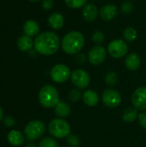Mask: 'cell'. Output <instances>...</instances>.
I'll use <instances>...</instances> for the list:
<instances>
[{
  "instance_id": "cell-28",
  "label": "cell",
  "mask_w": 146,
  "mask_h": 147,
  "mask_svg": "<svg viewBox=\"0 0 146 147\" xmlns=\"http://www.w3.org/2000/svg\"><path fill=\"white\" fill-rule=\"evenodd\" d=\"M133 9V3L130 1H124L120 5V10L123 14H130Z\"/></svg>"
},
{
  "instance_id": "cell-32",
  "label": "cell",
  "mask_w": 146,
  "mask_h": 147,
  "mask_svg": "<svg viewBox=\"0 0 146 147\" xmlns=\"http://www.w3.org/2000/svg\"><path fill=\"white\" fill-rule=\"evenodd\" d=\"M76 62L82 65V64H84L86 59H88V58H86V56L83 53H77L76 54Z\"/></svg>"
},
{
  "instance_id": "cell-18",
  "label": "cell",
  "mask_w": 146,
  "mask_h": 147,
  "mask_svg": "<svg viewBox=\"0 0 146 147\" xmlns=\"http://www.w3.org/2000/svg\"><path fill=\"white\" fill-rule=\"evenodd\" d=\"M23 31L25 33V35H28L29 37H34L37 35L40 32V26L37 22L34 20H28L23 26Z\"/></svg>"
},
{
  "instance_id": "cell-23",
  "label": "cell",
  "mask_w": 146,
  "mask_h": 147,
  "mask_svg": "<svg viewBox=\"0 0 146 147\" xmlns=\"http://www.w3.org/2000/svg\"><path fill=\"white\" fill-rule=\"evenodd\" d=\"M105 83L109 87H114L118 83V75L114 71H108L105 76Z\"/></svg>"
},
{
  "instance_id": "cell-25",
  "label": "cell",
  "mask_w": 146,
  "mask_h": 147,
  "mask_svg": "<svg viewBox=\"0 0 146 147\" xmlns=\"http://www.w3.org/2000/svg\"><path fill=\"white\" fill-rule=\"evenodd\" d=\"M39 147H59V144L55 139L51 137H46L40 141Z\"/></svg>"
},
{
  "instance_id": "cell-24",
  "label": "cell",
  "mask_w": 146,
  "mask_h": 147,
  "mask_svg": "<svg viewBox=\"0 0 146 147\" xmlns=\"http://www.w3.org/2000/svg\"><path fill=\"white\" fill-rule=\"evenodd\" d=\"M82 96H83V93L81 92L79 89H77V88L71 90L68 93V98L72 102H78L79 100L82 99Z\"/></svg>"
},
{
  "instance_id": "cell-10",
  "label": "cell",
  "mask_w": 146,
  "mask_h": 147,
  "mask_svg": "<svg viewBox=\"0 0 146 147\" xmlns=\"http://www.w3.org/2000/svg\"><path fill=\"white\" fill-rule=\"evenodd\" d=\"M107 57V50L101 45L93 47L88 53V60L93 65H99L104 62Z\"/></svg>"
},
{
  "instance_id": "cell-15",
  "label": "cell",
  "mask_w": 146,
  "mask_h": 147,
  "mask_svg": "<svg viewBox=\"0 0 146 147\" xmlns=\"http://www.w3.org/2000/svg\"><path fill=\"white\" fill-rule=\"evenodd\" d=\"M125 65L126 67L132 71H137L140 65H141V59L140 57L135 53H129L125 59Z\"/></svg>"
},
{
  "instance_id": "cell-19",
  "label": "cell",
  "mask_w": 146,
  "mask_h": 147,
  "mask_svg": "<svg viewBox=\"0 0 146 147\" xmlns=\"http://www.w3.org/2000/svg\"><path fill=\"white\" fill-rule=\"evenodd\" d=\"M8 141L10 145L14 146H20L24 143V136L23 134L16 130H11L7 136Z\"/></svg>"
},
{
  "instance_id": "cell-26",
  "label": "cell",
  "mask_w": 146,
  "mask_h": 147,
  "mask_svg": "<svg viewBox=\"0 0 146 147\" xmlns=\"http://www.w3.org/2000/svg\"><path fill=\"white\" fill-rule=\"evenodd\" d=\"M88 0H65V4L71 9H80L87 3Z\"/></svg>"
},
{
  "instance_id": "cell-31",
  "label": "cell",
  "mask_w": 146,
  "mask_h": 147,
  "mask_svg": "<svg viewBox=\"0 0 146 147\" xmlns=\"http://www.w3.org/2000/svg\"><path fill=\"white\" fill-rule=\"evenodd\" d=\"M53 7L52 0H43L42 1V8L46 10H49Z\"/></svg>"
},
{
  "instance_id": "cell-16",
  "label": "cell",
  "mask_w": 146,
  "mask_h": 147,
  "mask_svg": "<svg viewBox=\"0 0 146 147\" xmlns=\"http://www.w3.org/2000/svg\"><path fill=\"white\" fill-rule=\"evenodd\" d=\"M48 23L50 27L53 29H60L63 28L65 23V19L62 14L59 12H53L48 17Z\"/></svg>"
},
{
  "instance_id": "cell-11",
  "label": "cell",
  "mask_w": 146,
  "mask_h": 147,
  "mask_svg": "<svg viewBox=\"0 0 146 147\" xmlns=\"http://www.w3.org/2000/svg\"><path fill=\"white\" fill-rule=\"evenodd\" d=\"M133 106L140 111L146 110V86L139 87L134 90L131 97Z\"/></svg>"
},
{
  "instance_id": "cell-1",
  "label": "cell",
  "mask_w": 146,
  "mask_h": 147,
  "mask_svg": "<svg viewBox=\"0 0 146 147\" xmlns=\"http://www.w3.org/2000/svg\"><path fill=\"white\" fill-rule=\"evenodd\" d=\"M60 46L59 36L53 32H43L34 40L35 50L45 56H50L56 53Z\"/></svg>"
},
{
  "instance_id": "cell-38",
  "label": "cell",
  "mask_w": 146,
  "mask_h": 147,
  "mask_svg": "<svg viewBox=\"0 0 146 147\" xmlns=\"http://www.w3.org/2000/svg\"><path fill=\"white\" fill-rule=\"evenodd\" d=\"M65 147H66V146H65Z\"/></svg>"
},
{
  "instance_id": "cell-29",
  "label": "cell",
  "mask_w": 146,
  "mask_h": 147,
  "mask_svg": "<svg viewBox=\"0 0 146 147\" xmlns=\"http://www.w3.org/2000/svg\"><path fill=\"white\" fill-rule=\"evenodd\" d=\"M104 39H105V36H104L103 32L98 30V31H95V32L93 33L92 40H93L96 44H97V45L102 44V43L103 42Z\"/></svg>"
},
{
  "instance_id": "cell-9",
  "label": "cell",
  "mask_w": 146,
  "mask_h": 147,
  "mask_svg": "<svg viewBox=\"0 0 146 147\" xmlns=\"http://www.w3.org/2000/svg\"><path fill=\"white\" fill-rule=\"evenodd\" d=\"M102 101L105 106L110 109L117 108L122 101L120 93L112 88L106 89L102 94Z\"/></svg>"
},
{
  "instance_id": "cell-21",
  "label": "cell",
  "mask_w": 146,
  "mask_h": 147,
  "mask_svg": "<svg viewBox=\"0 0 146 147\" xmlns=\"http://www.w3.org/2000/svg\"><path fill=\"white\" fill-rule=\"evenodd\" d=\"M139 113L138 109H136L134 107L133 108H127L126 110H124L123 115H122V119L126 122H133L138 119Z\"/></svg>"
},
{
  "instance_id": "cell-8",
  "label": "cell",
  "mask_w": 146,
  "mask_h": 147,
  "mask_svg": "<svg viewBox=\"0 0 146 147\" xmlns=\"http://www.w3.org/2000/svg\"><path fill=\"white\" fill-rule=\"evenodd\" d=\"M108 53L114 59L123 58L128 53V45L121 39L114 40L108 46Z\"/></svg>"
},
{
  "instance_id": "cell-14",
  "label": "cell",
  "mask_w": 146,
  "mask_h": 147,
  "mask_svg": "<svg viewBox=\"0 0 146 147\" xmlns=\"http://www.w3.org/2000/svg\"><path fill=\"white\" fill-rule=\"evenodd\" d=\"M82 100L83 103L89 107H95L98 104L100 98L98 94L93 90H86L83 93Z\"/></svg>"
},
{
  "instance_id": "cell-13",
  "label": "cell",
  "mask_w": 146,
  "mask_h": 147,
  "mask_svg": "<svg viewBox=\"0 0 146 147\" xmlns=\"http://www.w3.org/2000/svg\"><path fill=\"white\" fill-rule=\"evenodd\" d=\"M83 17L86 22H94L98 16V9L94 3H87L83 8Z\"/></svg>"
},
{
  "instance_id": "cell-5",
  "label": "cell",
  "mask_w": 146,
  "mask_h": 147,
  "mask_svg": "<svg viewBox=\"0 0 146 147\" xmlns=\"http://www.w3.org/2000/svg\"><path fill=\"white\" fill-rule=\"evenodd\" d=\"M46 131V125L44 122L35 120L30 121L24 128V134L28 140L34 141L40 139Z\"/></svg>"
},
{
  "instance_id": "cell-34",
  "label": "cell",
  "mask_w": 146,
  "mask_h": 147,
  "mask_svg": "<svg viewBox=\"0 0 146 147\" xmlns=\"http://www.w3.org/2000/svg\"><path fill=\"white\" fill-rule=\"evenodd\" d=\"M3 112L2 108L0 107V121H1V120H3Z\"/></svg>"
},
{
  "instance_id": "cell-37",
  "label": "cell",
  "mask_w": 146,
  "mask_h": 147,
  "mask_svg": "<svg viewBox=\"0 0 146 147\" xmlns=\"http://www.w3.org/2000/svg\"><path fill=\"white\" fill-rule=\"evenodd\" d=\"M93 1H94V0H93Z\"/></svg>"
},
{
  "instance_id": "cell-20",
  "label": "cell",
  "mask_w": 146,
  "mask_h": 147,
  "mask_svg": "<svg viewBox=\"0 0 146 147\" xmlns=\"http://www.w3.org/2000/svg\"><path fill=\"white\" fill-rule=\"evenodd\" d=\"M34 45V42L33 41L32 38L28 35H23L20 37L17 40V47L19 50L22 52L30 51Z\"/></svg>"
},
{
  "instance_id": "cell-6",
  "label": "cell",
  "mask_w": 146,
  "mask_h": 147,
  "mask_svg": "<svg viewBox=\"0 0 146 147\" xmlns=\"http://www.w3.org/2000/svg\"><path fill=\"white\" fill-rule=\"evenodd\" d=\"M71 71L70 68L65 64H57L53 65L50 71V77L52 80L58 84L66 82L71 78Z\"/></svg>"
},
{
  "instance_id": "cell-12",
  "label": "cell",
  "mask_w": 146,
  "mask_h": 147,
  "mask_svg": "<svg viewBox=\"0 0 146 147\" xmlns=\"http://www.w3.org/2000/svg\"><path fill=\"white\" fill-rule=\"evenodd\" d=\"M99 14L102 20L109 22L116 17L118 14V9L114 3H107L102 7Z\"/></svg>"
},
{
  "instance_id": "cell-4",
  "label": "cell",
  "mask_w": 146,
  "mask_h": 147,
  "mask_svg": "<svg viewBox=\"0 0 146 147\" xmlns=\"http://www.w3.org/2000/svg\"><path fill=\"white\" fill-rule=\"evenodd\" d=\"M48 131L52 137L56 139H63L71 134V128L69 122L65 120L62 118H55L50 121Z\"/></svg>"
},
{
  "instance_id": "cell-3",
  "label": "cell",
  "mask_w": 146,
  "mask_h": 147,
  "mask_svg": "<svg viewBox=\"0 0 146 147\" xmlns=\"http://www.w3.org/2000/svg\"><path fill=\"white\" fill-rule=\"evenodd\" d=\"M59 91L53 85L46 84L43 86L39 92V102L46 109H52L59 102Z\"/></svg>"
},
{
  "instance_id": "cell-2",
  "label": "cell",
  "mask_w": 146,
  "mask_h": 147,
  "mask_svg": "<svg viewBox=\"0 0 146 147\" xmlns=\"http://www.w3.org/2000/svg\"><path fill=\"white\" fill-rule=\"evenodd\" d=\"M85 43L83 34L79 31L67 33L61 40V47L67 54H77L83 49Z\"/></svg>"
},
{
  "instance_id": "cell-27",
  "label": "cell",
  "mask_w": 146,
  "mask_h": 147,
  "mask_svg": "<svg viewBox=\"0 0 146 147\" xmlns=\"http://www.w3.org/2000/svg\"><path fill=\"white\" fill-rule=\"evenodd\" d=\"M66 144L69 147H78L80 145V139L76 134H69L66 137Z\"/></svg>"
},
{
  "instance_id": "cell-36",
  "label": "cell",
  "mask_w": 146,
  "mask_h": 147,
  "mask_svg": "<svg viewBox=\"0 0 146 147\" xmlns=\"http://www.w3.org/2000/svg\"><path fill=\"white\" fill-rule=\"evenodd\" d=\"M30 2H34V3H37V2H40V0H28Z\"/></svg>"
},
{
  "instance_id": "cell-17",
  "label": "cell",
  "mask_w": 146,
  "mask_h": 147,
  "mask_svg": "<svg viewBox=\"0 0 146 147\" xmlns=\"http://www.w3.org/2000/svg\"><path fill=\"white\" fill-rule=\"evenodd\" d=\"M54 112H55V115L59 118L64 119V118L68 117L71 115V108L67 102H63V101H59L54 108Z\"/></svg>"
},
{
  "instance_id": "cell-30",
  "label": "cell",
  "mask_w": 146,
  "mask_h": 147,
  "mask_svg": "<svg viewBox=\"0 0 146 147\" xmlns=\"http://www.w3.org/2000/svg\"><path fill=\"white\" fill-rule=\"evenodd\" d=\"M138 120H139V125H140L144 129H146V111L145 112H142V113L139 114Z\"/></svg>"
},
{
  "instance_id": "cell-22",
  "label": "cell",
  "mask_w": 146,
  "mask_h": 147,
  "mask_svg": "<svg viewBox=\"0 0 146 147\" xmlns=\"http://www.w3.org/2000/svg\"><path fill=\"white\" fill-rule=\"evenodd\" d=\"M137 36H138L137 30L133 27H127L123 31V37H124L125 40H126L128 42L134 41L137 39Z\"/></svg>"
},
{
  "instance_id": "cell-7",
  "label": "cell",
  "mask_w": 146,
  "mask_h": 147,
  "mask_svg": "<svg viewBox=\"0 0 146 147\" xmlns=\"http://www.w3.org/2000/svg\"><path fill=\"white\" fill-rule=\"evenodd\" d=\"M71 80L73 85L79 90L86 89L90 83V76L83 69H75L71 71Z\"/></svg>"
},
{
  "instance_id": "cell-35",
  "label": "cell",
  "mask_w": 146,
  "mask_h": 147,
  "mask_svg": "<svg viewBox=\"0 0 146 147\" xmlns=\"http://www.w3.org/2000/svg\"><path fill=\"white\" fill-rule=\"evenodd\" d=\"M26 147H37V146H36V145H34V143H29V144H28V145H27V146Z\"/></svg>"
},
{
  "instance_id": "cell-33",
  "label": "cell",
  "mask_w": 146,
  "mask_h": 147,
  "mask_svg": "<svg viewBox=\"0 0 146 147\" xmlns=\"http://www.w3.org/2000/svg\"><path fill=\"white\" fill-rule=\"evenodd\" d=\"M3 121H4V124L7 126V127H12V126H14L15 125V120L12 118V117H10V116H7V117H5L4 118V120H3Z\"/></svg>"
}]
</instances>
